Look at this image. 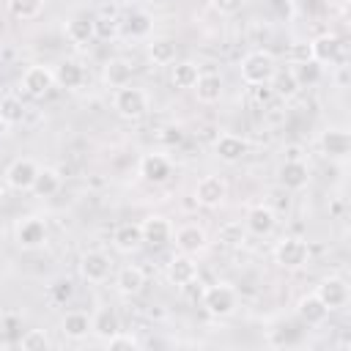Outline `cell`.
<instances>
[{
	"mask_svg": "<svg viewBox=\"0 0 351 351\" xmlns=\"http://www.w3.org/2000/svg\"><path fill=\"white\" fill-rule=\"evenodd\" d=\"M52 74H55V85L63 88V90H77L85 82V69L77 60H71V58L60 60Z\"/></svg>",
	"mask_w": 351,
	"mask_h": 351,
	"instance_id": "obj_20",
	"label": "cell"
},
{
	"mask_svg": "<svg viewBox=\"0 0 351 351\" xmlns=\"http://www.w3.org/2000/svg\"><path fill=\"white\" fill-rule=\"evenodd\" d=\"M247 151H250V145H247V140L239 137V134L225 132V134H219V137L214 140V154H217L222 162H228V165L241 162V159L247 156Z\"/></svg>",
	"mask_w": 351,
	"mask_h": 351,
	"instance_id": "obj_14",
	"label": "cell"
},
{
	"mask_svg": "<svg viewBox=\"0 0 351 351\" xmlns=\"http://www.w3.org/2000/svg\"><path fill=\"white\" fill-rule=\"evenodd\" d=\"M173 241H176V247H178V252H184V255H197V252H203L206 247H208V236H206V230L200 228V225H181L176 233H173Z\"/></svg>",
	"mask_w": 351,
	"mask_h": 351,
	"instance_id": "obj_13",
	"label": "cell"
},
{
	"mask_svg": "<svg viewBox=\"0 0 351 351\" xmlns=\"http://www.w3.org/2000/svg\"><path fill=\"white\" fill-rule=\"evenodd\" d=\"M151 27H154V19L148 11H132L126 14V19L121 22V30L129 36V38H145L151 36Z\"/></svg>",
	"mask_w": 351,
	"mask_h": 351,
	"instance_id": "obj_30",
	"label": "cell"
},
{
	"mask_svg": "<svg viewBox=\"0 0 351 351\" xmlns=\"http://www.w3.org/2000/svg\"><path fill=\"white\" fill-rule=\"evenodd\" d=\"M211 5H214L219 14H225V16H233V14H239V11H241L244 0H211Z\"/></svg>",
	"mask_w": 351,
	"mask_h": 351,
	"instance_id": "obj_42",
	"label": "cell"
},
{
	"mask_svg": "<svg viewBox=\"0 0 351 351\" xmlns=\"http://www.w3.org/2000/svg\"><path fill=\"white\" fill-rule=\"evenodd\" d=\"M315 296H318V299L329 307V313H332V310H340V307L348 304L351 291H348V282H346L343 277H324V280L318 282V288H315Z\"/></svg>",
	"mask_w": 351,
	"mask_h": 351,
	"instance_id": "obj_7",
	"label": "cell"
},
{
	"mask_svg": "<svg viewBox=\"0 0 351 351\" xmlns=\"http://www.w3.org/2000/svg\"><path fill=\"white\" fill-rule=\"evenodd\" d=\"M170 173H173V165H170V159L162 156V154H148V156H143V162H140V176H143V181H148V184H165V181L170 178Z\"/></svg>",
	"mask_w": 351,
	"mask_h": 351,
	"instance_id": "obj_18",
	"label": "cell"
},
{
	"mask_svg": "<svg viewBox=\"0 0 351 351\" xmlns=\"http://www.w3.org/2000/svg\"><path fill=\"white\" fill-rule=\"evenodd\" d=\"M277 71V60L266 49H255L241 58V80L247 85H269Z\"/></svg>",
	"mask_w": 351,
	"mask_h": 351,
	"instance_id": "obj_1",
	"label": "cell"
},
{
	"mask_svg": "<svg viewBox=\"0 0 351 351\" xmlns=\"http://www.w3.org/2000/svg\"><path fill=\"white\" fill-rule=\"evenodd\" d=\"M36 173H38V165H36L33 159L22 156V159H14V162L8 165V170H5V181H8L11 189H16V192H27V189L33 186V181H36Z\"/></svg>",
	"mask_w": 351,
	"mask_h": 351,
	"instance_id": "obj_11",
	"label": "cell"
},
{
	"mask_svg": "<svg viewBox=\"0 0 351 351\" xmlns=\"http://www.w3.org/2000/svg\"><path fill=\"white\" fill-rule=\"evenodd\" d=\"M55 85V74L47 66H27L22 74V88L33 99H44Z\"/></svg>",
	"mask_w": 351,
	"mask_h": 351,
	"instance_id": "obj_8",
	"label": "cell"
},
{
	"mask_svg": "<svg viewBox=\"0 0 351 351\" xmlns=\"http://www.w3.org/2000/svg\"><path fill=\"white\" fill-rule=\"evenodd\" d=\"M52 346V340H49V335L44 332V329H27L22 337H19V348L22 351H44V348H49Z\"/></svg>",
	"mask_w": 351,
	"mask_h": 351,
	"instance_id": "obj_36",
	"label": "cell"
},
{
	"mask_svg": "<svg viewBox=\"0 0 351 351\" xmlns=\"http://www.w3.org/2000/svg\"><path fill=\"white\" fill-rule=\"evenodd\" d=\"M3 200H5V189L0 186V206H3Z\"/></svg>",
	"mask_w": 351,
	"mask_h": 351,
	"instance_id": "obj_43",
	"label": "cell"
},
{
	"mask_svg": "<svg viewBox=\"0 0 351 351\" xmlns=\"http://www.w3.org/2000/svg\"><path fill=\"white\" fill-rule=\"evenodd\" d=\"M143 285H145V271L140 266H123L115 277V288L123 296H137L143 291Z\"/></svg>",
	"mask_w": 351,
	"mask_h": 351,
	"instance_id": "obj_25",
	"label": "cell"
},
{
	"mask_svg": "<svg viewBox=\"0 0 351 351\" xmlns=\"http://www.w3.org/2000/svg\"><path fill=\"white\" fill-rule=\"evenodd\" d=\"M195 96H197V101H203V104L219 101V96H222V77L214 74V71L200 74L197 82H195Z\"/></svg>",
	"mask_w": 351,
	"mask_h": 351,
	"instance_id": "obj_28",
	"label": "cell"
},
{
	"mask_svg": "<svg viewBox=\"0 0 351 351\" xmlns=\"http://www.w3.org/2000/svg\"><path fill=\"white\" fill-rule=\"evenodd\" d=\"M104 343H107V348H110V351H118V348H129V351H137V348H140V340H137L134 335H126V332H121V329H118L112 337H107Z\"/></svg>",
	"mask_w": 351,
	"mask_h": 351,
	"instance_id": "obj_40",
	"label": "cell"
},
{
	"mask_svg": "<svg viewBox=\"0 0 351 351\" xmlns=\"http://www.w3.org/2000/svg\"><path fill=\"white\" fill-rule=\"evenodd\" d=\"M112 247L118 252H137L143 247V230L137 222H123L112 230Z\"/></svg>",
	"mask_w": 351,
	"mask_h": 351,
	"instance_id": "obj_22",
	"label": "cell"
},
{
	"mask_svg": "<svg viewBox=\"0 0 351 351\" xmlns=\"http://www.w3.org/2000/svg\"><path fill=\"white\" fill-rule=\"evenodd\" d=\"M318 145L329 159H346L351 151V134L346 129H324Z\"/></svg>",
	"mask_w": 351,
	"mask_h": 351,
	"instance_id": "obj_15",
	"label": "cell"
},
{
	"mask_svg": "<svg viewBox=\"0 0 351 351\" xmlns=\"http://www.w3.org/2000/svg\"><path fill=\"white\" fill-rule=\"evenodd\" d=\"M167 280L173 285H178V288L195 282L197 280V263H195V258L192 255H184V252L173 255L170 263H167Z\"/></svg>",
	"mask_w": 351,
	"mask_h": 351,
	"instance_id": "obj_16",
	"label": "cell"
},
{
	"mask_svg": "<svg viewBox=\"0 0 351 351\" xmlns=\"http://www.w3.org/2000/svg\"><path fill=\"white\" fill-rule=\"evenodd\" d=\"M49 291H52V299L63 304V302H69V299L74 296V282H71V280H58Z\"/></svg>",
	"mask_w": 351,
	"mask_h": 351,
	"instance_id": "obj_41",
	"label": "cell"
},
{
	"mask_svg": "<svg viewBox=\"0 0 351 351\" xmlns=\"http://www.w3.org/2000/svg\"><path fill=\"white\" fill-rule=\"evenodd\" d=\"M197 77H200V71H197L195 63H189V60L170 63V82H173V88H195Z\"/></svg>",
	"mask_w": 351,
	"mask_h": 351,
	"instance_id": "obj_33",
	"label": "cell"
},
{
	"mask_svg": "<svg viewBox=\"0 0 351 351\" xmlns=\"http://www.w3.org/2000/svg\"><path fill=\"white\" fill-rule=\"evenodd\" d=\"M140 230H143V244H151L154 250L165 247L170 239H173V225L167 217L162 214H151L140 222Z\"/></svg>",
	"mask_w": 351,
	"mask_h": 351,
	"instance_id": "obj_9",
	"label": "cell"
},
{
	"mask_svg": "<svg viewBox=\"0 0 351 351\" xmlns=\"http://www.w3.org/2000/svg\"><path fill=\"white\" fill-rule=\"evenodd\" d=\"M203 310L211 315V318H230L239 307V296L230 285H208L203 291Z\"/></svg>",
	"mask_w": 351,
	"mask_h": 351,
	"instance_id": "obj_3",
	"label": "cell"
},
{
	"mask_svg": "<svg viewBox=\"0 0 351 351\" xmlns=\"http://www.w3.org/2000/svg\"><path fill=\"white\" fill-rule=\"evenodd\" d=\"M271 82H274V93L282 96V99H291V96L299 93V85H296V80H293L291 71H285V74H277V71H274Z\"/></svg>",
	"mask_w": 351,
	"mask_h": 351,
	"instance_id": "obj_38",
	"label": "cell"
},
{
	"mask_svg": "<svg viewBox=\"0 0 351 351\" xmlns=\"http://www.w3.org/2000/svg\"><path fill=\"white\" fill-rule=\"evenodd\" d=\"M112 107H115V112L121 115V118H126V121H137V118H143L145 112H148V107H151V99H148V93L143 90V88H137V85H123V88H118L115 90V96H112Z\"/></svg>",
	"mask_w": 351,
	"mask_h": 351,
	"instance_id": "obj_2",
	"label": "cell"
},
{
	"mask_svg": "<svg viewBox=\"0 0 351 351\" xmlns=\"http://www.w3.org/2000/svg\"><path fill=\"white\" fill-rule=\"evenodd\" d=\"M93 33H96V38H115L121 33V22L101 14V16L93 19Z\"/></svg>",
	"mask_w": 351,
	"mask_h": 351,
	"instance_id": "obj_37",
	"label": "cell"
},
{
	"mask_svg": "<svg viewBox=\"0 0 351 351\" xmlns=\"http://www.w3.org/2000/svg\"><path fill=\"white\" fill-rule=\"evenodd\" d=\"M148 58L154 66H170L176 63V41L173 38H154L148 44Z\"/></svg>",
	"mask_w": 351,
	"mask_h": 351,
	"instance_id": "obj_32",
	"label": "cell"
},
{
	"mask_svg": "<svg viewBox=\"0 0 351 351\" xmlns=\"http://www.w3.org/2000/svg\"><path fill=\"white\" fill-rule=\"evenodd\" d=\"M288 71L293 74V80H296L299 88H310V85H315V82L321 80L324 66L315 63L313 58H302V60H293V66H291Z\"/></svg>",
	"mask_w": 351,
	"mask_h": 351,
	"instance_id": "obj_27",
	"label": "cell"
},
{
	"mask_svg": "<svg viewBox=\"0 0 351 351\" xmlns=\"http://www.w3.org/2000/svg\"><path fill=\"white\" fill-rule=\"evenodd\" d=\"M277 181L280 186L291 189V192H299L307 186L310 181V167L302 162V159H285L280 167H277Z\"/></svg>",
	"mask_w": 351,
	"mask_h": 351,
	"instance_id": "obj_12",
	"label": "cell"
},
{
	"mask_svg": "<svg viewBox=\"0 0 351 351\" xmlns=\"http://www.w3.org/2000/svg\"><path fill=\"white\" fill-rule=\"evenodd\" d=\"M5 3H8L11 16L16 19H36L44 8V0H5Z\"/></svg>",
	"mask_w": 351,
	"mask_h": 351,
	"instance_id": "obj_35",
	"label": "cell"
},
{
	"mask_svg": "<svg viewBox=\"0 0 351 351\" xmlns=\"http://www.w3.org/2000/svg\"><path fill=\"white\" fill-rule=\"evenodd\" d=\"M60 332H63L69 340H82V337H88V332H90V318H88V313H82V310H69V313L60 318Z\"/></svg>",
	"mask_w": 351,
	"mask_h": 351,
	"instance_id": "obj_26",
	"label": "cell"
},
{
	"mask_svg": "<svg viewBox=\"0 0 351 351\" xmlns=\"http://www.w3.org/2000/svg\"><path fill=\"white\" fill-rule=\"evenodd\" d=\"M296 313H299L302 324H307V326H321V324L329 318V307H326V304H324V302L315 296V291L299 299Z\"/></svg>",
	"mask_w": 351,
	"mask_h": 351,
	"instance_id": "obj_19",
	"label": "cell"
},
{
	"mask_svg": "<svg viewBox=\"0 0 351 351\" xmlns=\"http://www.w3.org/2000/svg\"><path fill=\"white\" fill-rule=\"evenodd\" d=\"M66 38L69 41H74V44H88L90 38H96V33H93V19L90 16H85V14H77V16H71V19H66Z\"/></svg>",
	"mask_w": 351,
	"mask_h": 351,
	"instance_id": "obj_29",
	"label": "cell"
},
{
	"mask_svg": "<svg viewBox=\"0 0 351 351\" xmlns=\"http://www.w3.org/2000/svg\"><path fill=\"white\" fill-rule=\"evenodd\" d=\"M274 261L282 269H302L310 261V247L304 239L299 236H285L282 241H277L274 247Z\"/></svg>",
	"mask_w": 351,
	"mask_h": 351,
	"instance_id": "obj_4",
	"label": "cell"
},
{
	"mask_svg": "<svg viewBox=\"0 0 351 351\" xmlns=\"http://www.w3.org/2000/svg\"><path fill=\"white\" fill-rule=\"evenodd\" d=\"M5 129H8V126H5V123H3V118H0V134H3Z\"/></svg>",
	"mask_w": 351,
	"mask_h": 351,
	"instance_id": "obj_44",
	"label": "cell"
},
{
	"mask_svg": "<svg viewBox=\"0 0 351 351\" xmlns=\"http://www.w3.org/2000/svg\"><path fill=\"white\" fill-rule=\"evenodd\" d=\"M101 80H104L107 88H115V90L129 85L132 82V63L123 60V58H110L101 69Z\"/></svg>",
	"mask_w": 351,
	"mask_h": 351,
	"instance_id": "obj_23",
	"label": "cell"
},
{
	"mask_svg": "<svg viewBox=\"0 0 351 351\" xmlns=\"http://www.w3.org/2000/svg\"><path fill=\"white\" fill-rule=\"evenodd\" d=\"M0 118H3L5 126L22 123V118H25V104H22V99L14 96V93L0 96Z\"/></svg>",
	"mask_w": 351,
	"mask_h": 351,
	"instance_id": "obj_34",
	"label": "cell"
},
{
	"mask_svg": "<svg viewBox=\"0 0 351 351\" xmlns=\"http://www.w3.org/2000/svg\"><path fill=\"white\" fill-rule=\"evenodd\" d=\"M96 3H107V0H96Z\"/></svg>",
	"mask_w": 351,
	"mask_h": 351,
	"instance_id": "obj_45",
	"label": "cell"
},
{
	"mask_svg": "<svg viewBox=\"0 0 351 351\" xmlns=\"http://www.w3.org/2000/svg\"><path fill=\"white\" fill-rule=\"evenodd\" d=\"M58 189H60V176H58V170H52V167H38L30 192L38 195V197H52Z\"/></svg>",
	"mask_w": 351,
	"mask_h": 351,
	"instance_id": "obj_31",
	"label": "cell"
},
{
	"mask_svg": "<svg viewBox=\"0 0 351 351\" xmlns=\"http://www.w3.org/2000/svg\"><path fill=\"white\" fill-rule=\"evenodd\" d=\"M247 230L252 233V236H269L271 230H274V225H277V214L269 208V206H252L250 211H247Z\"/></svg>",
	"mask_w": 351,
	"mask_h": 351,
	"instance_id": "obj_21",
	"label": "cell"
},
{
	"mask_svg": "<svg viewBox=\"0 0 351 351\" xmlns=\"http://www.w3.org/2000/svg\"><path fill=\"white\" fill-rule=\"evenodd\" d=\"M340 38L335 36V33H321V36H315L313 41H310V47H307V52H310V58L315 60V63H335L337 58H340Z\"/></svg>",
	"mask_w": 351,
	"mask_h": 351,
	"instance_id": "obj_17",
	"label": "cell"
},
{
	"mask_svg": "<svg viewBox=\"0 0 351 351\" xmlns=\"http://www.w3.org/2000/svg\"><path fill=\"white\" fill-rule=\"evenodd\" d=\"M14 236H16V244L22 250H38L47 244L49 233H47V222L41 217H25V219H19Z\"/></svg>",
	"mask_w": 351,
	"mask_h": 351,
	"instance_id": "obj_5",
	"label": "cell"
},
{
	"mask_svg": "<svg viewBox=\"0 0 351 351\" xmlns=\"http://www.w3.org/2000/svg\"><path fill=\"white\" fill-rule=\"evenodd\" d=\"M118 329H121V318H118V313H115L112 307H99V310L90 315V332H93L96 337L107 340V337H112Z\"/></svg>",
	"mask_w": 351,
	"mask_h": 351,
	"instance_id": "obj_24",
	"label": "cell"
},
{
	"mask_svg": "<svg viewBox=\"0 0 351 351\" xmlns=\"http://www.w3.org/2000/svg\"><path fill=\"white\" fill-rule=\"evenodd\" d=\"M225 197H228V184L219 176H203L195 186V200L203 208H217L225 203Z\"/></svg>",
	"mask_w": 351,
	"mask_h": 351,
	"instance_id": "obj_6",
	"label": "cell"
},
{
	"mask_svg": "<svg viewBox=\"0 0 351 351\" xmlns=\"http://www.w3.org/2000/svg\"><path fill=\"white\" fill-rule=\"evenodd\" d=\"M296 340H299V329H293L288 324H282L277 329H269V346H291Z\"/></svg>",
	"mask_w": 351,
	"mask_h": 351,
	"instance_id": "obj_39",
	"label": "cell"
},
{
	"mask_svg": "<svg viewBox=\"0 0 351 351\" xmlns=\"http://www.w3.org/2000/svg\"><path fill=\"white\" fill-rule=\"evenodd\" d=\"M110 269H112L110 258L104 252H99V250H88L80 258V274H82L85 282H93V285L96 282H104L110 277Z\"/></svg>",
	"mask_w": 351,
	"mask_h": 351,
	"instance_id": "obj_10",
	"label": "cell"
}]
</instances>
